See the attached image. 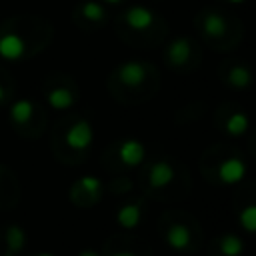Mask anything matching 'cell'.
Listing matches in <instances>:
<instances>
[{"label": "cell", "instance_id": "obj_22", "mask_svg": "<svg viewBox=\"0 0 256 256\" xmlns=\"http://www.w3.org/2000/svg\"><path fill=\"white\" fill-rule=\"evenodd\" d=\"M110 256H136L134 252H114V254H110Z\"/></svg>", "mask_w": 256, "mask_h": 256}, {"label": "cell", "instance_id": "obj_8", "mask_svg": "<svg viewBox=\"0 0 256 256\" xmlns=\"http://www.w3.org/2000/svg\"><path fill=\"white\" fill-rule=\"evenodd\" d=\"M166 244L172 250H186L190 246V230L184 224H172L166 230Z\"/></svg>", "mask_w": 256, "mask_h": 256}, {"label": "cell", "instance_id": "obj_20", "mask_svg": "<svg viewBox=\"0 0 256 256\" xmlns=\"http://www.w3.org/2000/svg\"><path fill=\"white\" fill-rule=\"evenodd\" d=\"M80 186L88 192V194H92V196H96L98 192H100V188H102V184H100V180L96 178V176H84L82 180H80Z\"/></svg>", "mask_w": 256, "mask_h": 256}, {"label": "cell", "instance_id": "obj_5", "mask_svg": "<svg viewBox=\"0 0 256 256\" xmlns=\"http://www.w3.org/2000/svg\"><path fill=\"white\" fill-rule=\"evenodd\" d=\"M124 20H126V24H128L132 30H148V28L154 24V14H152L150 8L132 6V8L126 10Z\"/></svg>", "mask_w": 256, "mask_h": 256}, {"label": "cell", "instance_id": "obj_24", "mask_svg": "<svg viewBox=\"0 0 256 256\" xmlns=\"http://www.w3.org/2000/svg\"><path fill=\"white\" fill-rule=\"evenodd\" d=\"M4 100V90H2V86H0V102Z\"/></svg>", "mask_w": 256, "mask_h": 256}, {"label": "cell", "instance_id": "obj_26", "mask_svg": "<svg viewBox=\"0 0 256 256\" xmlns=\"http://www.w3.org/2000/svg\"><path fill=\"white\" fill-rule=\"evenodd\" d=\"M228 2H234V4H238V2H244V0H228Z\"/></svg>", "mask_w": 256, "mask_h": 256}, {"label": "cell", "instance_id": "obj_12", "mask_svg": "<svg viewBox=\"0 0 256 256\" xmlns=\"http://www.w3.org/2000/svg\"><path fill=\"white\" fill-rule=\"evenodd\" d=\"M202 30L206 36H212V38H218L226 32V20L224 16H220L218 12H210L204 16V22H202Z\"/></svg>", "mask_w": 256, "mask_h": 256}, {"label": "cell", "instance_id": "obj_25", "mask_svg": "<svg viewBox=\"0 0 256 256\" xmlns=\"http://www.w3.org/2000/svg\"><path fill=\"white\" fill-rule=\"evenodd\" d=\"M36 256H54V254H48V252H40V254H36Z\"/></svg>", "mask_w": 256, "mask_h": 256}, {"label": "cell", "instance_id": "obj_17", "mask_svg": "<svg viewBox=\"0 0 256 256\" xmlns=\"http://www.w3.org/2000/svg\"><path fill=\"white\" fill-rule=\"evenodd\" d=\"M228 82L234 88H246L252 82V74H250V70L246 66H234L228 72Z\"/></svg>", "mask_w": 256, "mask_h": 256}, {"label": "cell", "instance_id": "obj_15", "mask_svg": "<svg viewBox=\"0 0 256 256\" xmlns=\"http://www.w3.org/2000/svg\"><path fill=\"white\" fill-rule=\"evenodd\" d=\"M220 250L224 256H240L244 250V242L236 234H224L220 238Z\"/></svg>", "mask_w": 256, "mask_h": 256}, {"label": "cell", "instance_id": "obj_19", "mask_svg": "<svg viewBox=\"0 0 256 256\" xmlns=\"http://www.w3.org/2000/svg\"><path fill=\"white\" fill-rule=\"evenodd\" d=\"M240 224L246 232H254L256 230V206L254 204H248L242 212H240Z\"/></svg>", "mask_w": 256, "mask_h": 256}, {"label": "cell", "instance_id": "obj_4", "mask_svg": "<svg viewBox=\"0 0 256 256\" xmlns=\"http://www.w3.org/2000/svg\"><path fill=\"white\" fill-rule=\"evenodd\" d=\"M246 164L240 158H228L218 166V178L224 184H236L246 176Z\"/></svg>", "mask_w": 256, "mask_h": 256}, {"label": "cell", "instance_id": "obj_14", "mask_svg": "<svg viewBox=\"0 0 256 256\" xmlns=\"http://www.w3.org/2000/svg\"><path fill=\"white\" fill-rule=\"evenodd\" d=\"M6 244H8L10 252H20L24 248V244H26V232L18 224L8 226V230H6Z\"/></svg>", "mask_w": 256, "mask_h": 256}, {"label": "cell", "instance_id": "obj_2", "mask_svg": "<svg viewBox=\"0 0 256 256\" xmlns=\"http://www.w3.org/2000/svg\"><path fill=\"white\" fill-rule=\"evenodd\" d=\"M26 54V42L16 32H6L0 36V58L4 60H20Z\"/></svg>", "mask_w": 256, "mask_h": 256}, {"label": "cell", "instance_id": "obj_23", "mask_svg": "<svg viewBox=\"0 0 256 256\" xmlns=\"http://www.w3.org/2000/svg\"><path fill=\"white\" fill-rule=\"evenodd\" d=\"M104 2H108V4H118V2H122V0H104Z\"/></svg>", "mask_w": 256, "mask_h": 256}, {"label": "cell", "instance_id": "obj_16", "mask_svg": "<svg viewBox=\"0 0 256 256\" xmlns=\"http://www.w3.org/2000/svg\"><path fill=\"white\" fill-rule=\"evenodd\" d=\"M80 12H82V16H84L86 20H90V22H102V20L106 18L104 6H102L100 2H96V0H86V2L80 6Z\"/></svg>", "mask_w": 256, "mask_h": 256}, {"label": "cell", "instance_id": "obj_1", "mask_svg": "<svg viewBox=\"0 0 256 256\" xmlns=\"http://www.w3.org/2000/svg\"><path fill=\"white\" fill-rule=\"evenodd\" d=\"M94 140V130L88 120H78L66 132V144L74 150H86Z\"/></svg>", "mask_w": 256, "mask_h": 256}, {"label": "cell", "instance_id": "obj_18", "mask_svg": "<svg viewBox=\"0 0 256 256\" xmlns=\"http://www.w3.org/2000/svg\"><path fill=\"white\" fill-rule=\"evenodd\" d=\"M248 130V118L244 112H234L228 120H226V132L232 136H242Z\"/></svg>", "mask_w": 256, "mask_h": 256}, {"label": "cell", "instance_id": "obj_21", "mask_svg": "<svg viewBox=\"0 0 256 256\" xmlns=\"http://www.w3.org/2000/svg\"><path fill=\"white\" fill-rule=\"evenodd\" d=\"M78 256H102L100 252H94V250H82Z\"/></svg>", "mask_w": 256, "mask_h": 256}, {"label": "cell", "instance_id": "obj_3", "mask_svg": "<svg viewBox=\"0 0 256 256\" xmlns=\"http://www.w3.org/2000/svg\"><path fill=\"white\" fill-rule=\"evenodd\" d=\"M144 156H146L144 144H142L140 140H136V138L124 140V142L120 144V148H118V158H120L122 164H126V166H138V164H142Z\"/></svg>", "mask_w": 256, "mask_h": 256}, {"label": "cell", "instance_id": "obj_11", "mask_svg": "<svg viewBox=\"0 0 256 256\" xmlns=\"http://www.w3.org/2000/svg\"><path fill=\"white\" fill-rule=\"evenodd\" d=\"M140 216H142V212H140V206H138V204H126V206H122V208L118 210L116 220H118V224H120L122 228L132 230V228L138 226Z\"/></svg>", "mask_w": 256, "mask_h": 256}, {"label": "cell", "instance_id": "obj_9", "mask_svg": "<svg viewBox=\"0 0 256 256\" xmlns=\"http://www.w3.org/2000/svg\"><path fill=\"white\" fill-rule=\"evenodd\" d=\"M190 58V42L188 38H176L168 46V60L172 66H182Z\"/></svg>", "mask_w": 256, "mask_h": 256}, {"label": "cell", "instance_id": "obj_6", "mask_svg": "<svg viewBox=\"0 0 256 256\" xmlns=\"http://www.w3.org/2000/svg\"><path fill=\"white\" fill-rule=\"evenodd\" d=\"M118 78L122 84L126 86H138L142 84V80L146 78V68L142 62H136V60H130V62H124L120 64L118 68Z\"/></svg>", "mask_w": 256, "mask_h": 256}, {"label": "cell", "instance_id": "obj_7", "mask_svg": "<svg viewBox=\"0 0 256 256\" xmlns=\"http://www.w3.org/2000/svg\"><path fill=\"white\" fill-rule=\"evenodd\" d=\"M174 180V168L168 162H156L152 164L150 172H148V182L154 188H164Z\"/></svg>", "mask_w": 256, "mask_h": 256}, {"label": "cell", "instance_id": "obj_13", "mask_svg": "<svg viewBox=\"0 0 256 256\" xmlns=\"http://www.w3.org/2000/svg\"><path fill=\"white\" fill-rule=\"evenodd\" d=\"M32 112H34V106H32L30 100H26V98L16 100V102L10 106V120H12L14 124H24V122L30 120Z\"/></svg>", "mask_w": 256, "mask_h": 256}, {"label": "cell", "instance_id": "obj_10", "mask_svg": "<svg viewBox=\"0 0 256 256\" xmlns=\"http://www.w3.org/2000/svg\"><path fill=\"white\" fill-rule=\"evenodd\" d=\"M46 100L48 104L54 108V110H66L74 104V94L64 88V86H58V88H52L48 94H46Z\"/></svg>", "mask_w": 256, "mask_h": 256}]
</instances>
